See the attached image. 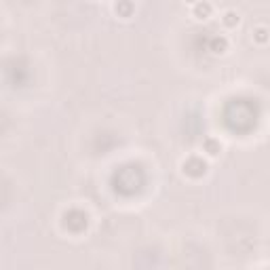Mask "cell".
Returning <instances> with one entry per match:
<instances>
[{
    "label": "cell",
    "mask_w": 270,
    "mask_h": 270,
    "mask_svg": "<svg viewBox=\"0 0 270 270\" xmlns=\"http://www.w3.org/2000/svg\"><path fill=\"white\" fill-rule=\"evenodd\" d=\"M61 226H64V230L72 232V235H82L89 228V215L80 209H70L64 213Z\"/></svg>",
    "instance_id": "obj_1"
},
{
    "label": "cell",
    "mask_w": 270,
    "mask_h": 270,
    "mask_svg": "<svg viewBox=\"0 0 270 270\" xmlns=\"http://www.w3.org/2000/svg\"><path fill=\"white\" fill-rule=\"evenodd\" d=\"M207 171H209V165L203 156H188L182 163V173L190 179H201L207 175Z\"/></svg>",
    "instance_id": "obj_2"
},
{
    "label": "cell",
    "mask_w": 270,
    "mask_h": 270,
    "mask_svg": "<svg viewBox=\"0 0 270 270\" xmlns=\"http://www.w3.org/2000/svg\"><path fill=\"white\" fill-rule=\"evenodd\" d=\"M211 13H213V7H211V3H207V0H199L196 5H192V17L199 22L209 19Z\"/></svg>",
    "instance_id": "obj_3"
},
{
    "label": "cell",
    "mask_w": 270,
    "mask_h": 270,
    "mask_svg": "<svg viewBox=\"0 0 270 270\" xmlns=\"http://www.w3.org/2000/svg\"><path fill=\"white\" fill-rule=\"evenodd\" d=\"M203 152H205L209 158H218V156L222 154V141H220L218 137H213V135L205 137V141H203Z\"/></svg>",
    "instance_id": "obj_4"
},
{
    "label": "cell",
    "mask_w": 270,
    "mask_h": 270,
    "mask_svg": "<svg viewBox=\"0 0 270 270\" xmlns=\"http://www.w3.org/2000/svg\"><path fill=\"white\" fill-rule=\"evenodd\" d=\"M114 13L118 17H122V19H129V17H133V13H135V3L133 0H118L114 5Z\"/></svg>",
    "instance_id": "obj_5"
},
{
    "label": "cell",
    "mask_w": 270,
    "mask_h": 270,
    "mask_svg": "<svg viewBox=\"0 0 270 270\" xmlns=\"http://www.w3.org/2000/svg\"><path fill=\"white\" fill-rule=\"evenodd\" d=\"M209 51L213 55H224L228 51V38L226 36H213L211 43H209Z\"/></svg>",
    "instance_id": "obj_6"
},
{
    "label": "cell",
    "mask_w": 270,
    "mask_h": 270,
    "mask_svg": "<svg viewBox=\"0 0 270 270\" xmlns=\"http://www.w3.org/2000/svg\"><path fill=\"white\" fill-rule=\"evenodd\" d=\"M222 24H224V28H228V30H235V28L241 24V15H239L237 11H224Z\"/></svg>",
    "instance_id": "obj_7"
},
{
    "label": "cell",
    "mask_w": 270,
    "mask_h": 270,
    "mask_svg": "<svg viewBox=\"0 0 270 270\" xmlns=\"http://www.w3.org/2000/svg\"><path fill=\"white\" fill-rule=\"evenodd\" d=\"M254 40H256L258 45H266V43H270V30L264 28V26H258V28L254 30Z\"/></svg>",
    "instance_id": "obj_8"
},
{
    "label": "cell",
    "mask_w": 270,
    "mask_h": 270,
    "mask_svg": "<svg viewBox=\"0 0 270 270\" xmlns=\"http://www.w3.org/2000/svg\"><path fill=\"white\" fill-rule=\"evenodd\" d=\"M186 3H188V5H196V3H199V0H186Z\"/></svg>",
    "instance_id": "obj_9"
}]
</instances>
